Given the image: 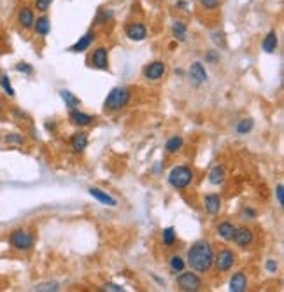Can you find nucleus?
<instances>
[{
    "instance_id": "a211bd4d",
    "label": "nucleus",
    "mask_w": 284,
    "mask_h": 292,
    "mask_svg": "<svg viewBox=\"0 0 284 292\" xmlns=\"http://www.w3.org/2000/svg\"><path fill=\"white\" fill-rule=\"evenodd\" d=\"M89 194H91L97 201H100L102 205H107V207H116V205H118L113 196H109L106 191L99 189V187H91V189H89Z\"/></svg>"
},
{
    "instance_id": "a878e982",
    "label": "nucleus",
    "mask_w": 284,
    "mask_h": 292,
    "mask_svg": "<svg viewBox=\"0 0 284 292\" xmlns=\"http://www.w3.org/2000/svg\"><path fill=\"white\" fill-rule=\"evenodd\" d=\"M4 140H6V144H9V145H23L25 144V137L20 133H7L6 137H4Z\"/></svg>"
},
{
    "instance_id": "9b49d317",
    "label": "nucleus",
    "mask_w": 284,
    "mask_h": 292,
    "mask_svg": "<svg viewBox=\"0 0 284 292\" xmlns=\"http://www.w3.org/2000/svg\"><path fill=\"white\" fill-rule=\"evenodd\" d=\"M231 240H233L241 249H246V247H249L253 243L255 235H253V231L249 229V227H235V233Z\"/></svg>"
},
{
    "instance_id": "f8f14e48",
    "label": "nucleus",
    "mask_w": 284,
    "mask_h": 292,
    "mask_svg": "<svg viewBox=\"0 0 284 292\" xmlns=\"http://www.w3.org/2000/svg\"><path fill=\"white\" fill-rule=\"evenodd\" d=\"M18 23L23 30H32L33 23H35V14H33V9L28 6L20 7L18 11Z\"/></svg>"
},
{
    "instance_id": "393cba45",
    "label": "nucleus",
    "mask_w": 284,
    "mask_h": 292,
    "mask_svg": "<svg viewBox=\"0 0 284 292\" xmlns=\"http://www.w3.org/2000/svg\"><path fill=\"white\" fill-rule=\"evenodd\" d=\"M60 96H62V100L63 102H65V105L70 108V110H72V108H76V107H79V98H77V96H74L72 93L70 91H67V89H62V91H60Z\"/></svg>"
},
{
    "instance_id": "0eeeda50",
    "label": "nucleus",
    "mask_w": 284,
    "mask_h": 292,
    "mask_svg": "<svg viewBox=\"0 0 284 292\" xmlns=\"http://www.w3.org/2000/svg\"><path fill=\"white\" fill-rule=\"evenodd\" d=\"M165 72H167V67L163 62H151L142 70V74H144V77L148 81H160L165 76Z\"/></svg>"
},
{
    "instance_id": "f3484780",
    "label": "nucleus",
    "mask_w": 284,
    "mask_h": 292,
    "mask_svg": "<svg viewBox=\"0 0 284 292\" xmlns=\"http://www.w3.org/2000/svg\"><path fill=\"white\" fill-rule=\"evenodd\" d=\"M88 145V135L84 132H77L70 137V147H72L74 152H83Z\"/></svg>"
},
{
    "instance_id": "39448f33",
    "label": "nucleus",
    "mask_w": 284,
    "mask_h": 292,
    "mask_svg": "<svg viewBox=\"0 0 284 292\" xmlns=\"http://www.w3.org/2000/svg\"><path fill=\"white\" fill-rule=\"evenodd\" d=\"M177 285L181 287V290L197 292L202 287V280L199 275H195L192 271H181V275L177 276Z\"/></svg>"
},
{
    "instance_id": "dca6fc26",
    "label": "nucleus",
    "mask_w": 284,
    "mask_h": 292,
    "mask_svg": "<svg viewBox=\"0 0 284 292\" xmlns=\"http://www.w3.org/2000/svg\"><path fill=\"white\" fill-rule=\"evenodd\" d=\"M248 289V276L242 271L233 273V276L230 278V290L231 292H244Z\"/></svg>"
},
{
    "instance_id": "4468645a",
    "label": "nucleus",
    "mask_w": 284,
    "mask_h": 292,
    "mask_svg": "<svg viewBox=\"0 0 284 292\" xmlns=\"http://www.w3.org/2000/svg\"><path fill=\"white\" fill-rule=\"evenodd\" d=\"M69 121L72 123L74 126H79V128H83V126H89L93 121H95V118L89 114H86V112H81L77 110V108H72L69 114Z\"/></svg>"
},
{
    "instance_id": "aec40b11",
    "label": "nucleus",
    "mask_w": 284,
    "mask_h": 292,
    "mask_svg": "<svg viewBox=\"0 0 284 292\" xmlns=\"http://www.w3.org/2000/svg\"><path fill=\"white\" fill-rule=\"evenodd\" d=\"M277 46H279L277 33H275L274 30H272V32H268V33H267V37H265V39H263V42H261V47H263L265 53L272 54V53H275Z\"/></svg>"
},
{
    "instance_id": "b1692460",
    "label": "nucleus",
    "mask_w": 284,
    "mask_h": 292,
    "mask_svg": "<svg viewBox=\"0 0 284 292\" xmlns=\"http://www.w3.org/2000/svg\"><path fill=\"white\" fill-rule=\"evenodd\" d=\"M182 144H184L182 137L175 135V137H172V138H169V140H167V144H165V151L169 152V154H175V152H177L179 149L182 147Z\"/></svg>"
},
{
    "instance_id": "473e14b6",
    "label": "nucleus",
    "mask_w": 284,
    "mask_h": 292,
    "mask_svg": "<svg viewBox=\"0 0 284 292\" xmlns=\"http://www.w3.org/2000/svg\"><path fill=\"white\" fill-rule=\"evenodd\" d=\"M16 72H21V74H27V76H30V74L33 72V69H32V65H28V63H25V62H20V63H16Z\"/></svg>"
},
{
    "instance_id": "9d476101",
    "label": "nucleus",
    "mask_w": 284,
    "mask_h": 292,
    "mask_svg": "<svg viewBox=\"0 0 284 292\" xmlns=\"http://www.w3.org/2000/svg\"><path fill=\"white\" fill-rule=\"evenodd\" d=\"M125 33L130 40H133V42H142V40L148 37V28H146L142 23H128L125 28Z\"/></svg>"
},
{
    "instance_id": "ddd939ff",
    "label": "nucleus",
    "mask_w": 284,
    "mask_h": 292,
    "mask_svg": "<svg viewBox=\"0 0 284 292\" xmlns=\"http://www.w3.org/2000/svg\"><path fill=\"white\" fill-rule=\"evenodd\" d=\"M221 196L216 193H211V194H205L204 198V208L207 213H211V215H216V213H219V210H221Z\"/></svg>"
},
{
    "instance_id": "20e7f679",
    "label": "nucleus",
    "mask_w": 284,
    "mask_h": 292,
    "mask_svg": "<svg viewBox=\"0 0 284 292\" xmlns=\"http://www.w3.org/2000/svg\"><path fill=\"white\" fill-rule=\"evenodd\" d=\"M9 243L14 250L28 252V250L33 249V237L27 229H14L9 237Z\"/></svg>"
},
{
    "instance_id": "6ab92c4d",
    "label": "nucleus",
    "mask_w": 284,
    "mask_h": 292,
    "mask_svg": "<svg viewBox=\"0 0 284 292\" xmlns=\"http://www.w3.org/2000/svg\"><path fill=\"white\" fill-rule=\"evenodd\" d=\"M33 32L37 33V35L40 37H46L48 33L51 32V20L48 16H40L35 20V23H33Z\"/></svg>"
},
{
    "instance_id": "e433bc0d",
    "label": "nucleus",
    "mask_w": 284,
    "mask_h": 292,
    "mask_svg": "<svg viewBox=\"0 0 284 292\" xmlns=\"http://www.w3.org/2000/svg\"><path fill=\"white\" fill-rule=\"evenodd\" d=\"M255 217H256V212L253 210V208L246 207L244 210H242V219H255Z\"/></svg>"
},
{
    "instance_id": "f257e3e1",
    "label": "nucleus",
    "mask_w": 284,
    "mask_h": 292,
    "mask_svg": "<svg viewBox=\"0 0 284 292\" xmlns=\"http://www.w3.org/2000/svg\"><path fill=\"white\" fill-rule=\"evenodd\" d=\"M214 263V254H212V247L209 242L200 240L192 245L188 250V264L193 271L197 273H207L212 268Z\"/></svg>"
},
{
    "instance_id": "72a5a7b5",
    "label": "nucleus",
    "mask_w": 284,
    "mask_h": 292,
    "mask_svg": "<svg viewBox=\"0 0 284 292\" xmlns=\"http://www.w3.org/2000/svg\"><path fill=\"white\" fill-rule=\"evenodd\" d=\"M51 2H53V0H35V9L39 11V13H46L51 7Z\"/></svg>"
},
{
    "instance_id": "ea45409f",
    "label": "nucleus",
    "mask_w": 284,
    "mask_h": 292,
    "mask_svg": "<svg viewBox=\"0 0 284 292\" xmlns=\"http://www.w3.org/2000/svg\"><path fill=\"white\" fill-rule=\"evenodd\" d=\"M106 290H111V292H121V290H123V287L114 285V283H107V285H106Z\"/></svg>"
},
{
    "instance_id": "bb28decb",
    "label": "nucleus",
    "mask_w": 284,
    "mask_h": 292,
    "mask_svg": "<svg viewBox=\"0 0 284 292\" xmlns=\"http://www.w3.org/2000/svg\"><path fill=\"white\" fill-rule=\"evenodd\" d=\"M162 238H163V245L172 247L175 243V229L174 227H165V229H163Z\"/></svg>"
},
{
    "instance_id": "423d86ee",
    "label": "nucleus",
    "mask_w": 284,
    "mask_h": 292,
    "mask_svg": "<svg viewBox=\"0 0 284 292\" xmlns=\"http://www.w3.org/2000/svg\"><path fill=\"white\" fill-rule=\"evenodd\" d=\"M212 264H214V266H216V269H218V271H221V273L230 271L231 266L235 264V254L231 252L230 249H223V250H219V252L216 254L214 263H212Z\"/></svg>"
},
{
    "instance_id": "2eb2a0df",
    "label": "nucleus",
    "mask_w": 284,
    "mask_h": 292,
    "mask_svg": "<svg viewBox=\"0 0 284 292\" xmlns=\"http://www.w3.org/2000/svg\"><path fill=\"white\" fill-rule=\"evenodd\" d=\"M93 40H95V32L84 33V35L79 37V40H77V42L70 47V51H72V53H84V51L89 49V46L93 44Z\"/></svg>"
},
{
    "instance_id": "4c0bfd02",
    "label": "nucleus",
    "mask_w": 284,
    "mask_h": 292,
    "mask_svg": "<svg viewBox=\"0 0 284 292\" xmlns=\"http://www.w3.org/2000/svg\"><path fill=\"white\" fill-rule=\"evenodd\" d=\"M267 271H270V273L277 271V263H275L274 259H268V261H267Z\"/></svg>"
},
{
    "instance_id": "c9c22d12",
    "label": "nucleus",
    "mask_w": 284,
    "mask_h": 292,
    "mask_svg": "<svg viewBox=\"0 0 284 292\" xmlns=\"http://www.w3.org/2000/svg\"><path fill=\"white\" fill-rule=\"evenodd\" d=\"M205 62L211 63V65L218 63L219 62V51H209V53L205 54Z\"/></svg>"
},
{
    "instance_id": "2f4dec72",
    "label": "nucleus",
    "mask_w": 284,
    "mask_h": 292,
    "mask_svg": "<svg viewBox=\"0 0 284 292\" xmlns=\"http://www.w3.org/2000/svg\"><path fill=\"white\" fill-rule=\"evenodd\" d=\"M113 18V11H109V9H102L99 13V16H97V25H104V23H107V21Z\"/></svg>"
},
{
    "instance_id": "5701e85b",
    "label": "nucleus",
    "mask_w": 284,
    "mask_h": 292,
    "mask_svg": "<svg viewBox=\"0 0 284 292\" xmlns=\"http://www.w3.org/2000/svg\"><path fill=\"white\" fill-rule=\"evenodd\" d=\"M172 35H174V39L179 40V42H184L186 35H188L186 25L182 23V21H174V25H172Z\"/></svg>"
},
{
    "instance_id": "7ed1b4c3",
    "label": "nucleus",
    "mask_w": 284,
    "mask_h": 292,
    "mask_svg": "<svg viewBox=\"0 0 284 292\" xmlns=\"http://www.w3.org/2000/svg\"><path fill=\"white\" fill-rule=\"evenodd\" d=\"M193 177H195V173H193L192 168L175 166L172 168V171L169 173V184L174 189H186L193 182Z\"/></svg>"
},
{
    "instance_id": "f704fd0d",
    "label": "nucleus",
    "mask_w": 284,
    "mask_h": 292,
    "mask_svg": "<svg viewBox=\"0 0 284 292\" xmlns=\"http://www.w3.org/2000/svg\"><path fill=\"white\" fill-rule=\"evenodd\" d=\"M200 6L207 11H214V9H218L219 0H200Z\"/></svg>"
},
{
    "instance_id": "a19ab883",
    "label": "nucleus",
    "mask_w": 284,
    "mask_h": 292,
    "mask_svg": "<svg viewBox=\"0 0 284 292\" xmlns=\"http://www.w3.org/2000/svg\"><path fill=\"white\" fill-rule=\"evenodd\" d=\"M0 76H2V74H0Z\"/></svg>"
},
{
    "instance_id": "1a4fd4ad",
    "label": "nucleus",
    "mask_w": 284,
    "mask_h": 292,
    "mask_svg": "<svg viewBox=\"0 0 284 292\" xmlns=\"http://www.w3.org/2000/svg\"><path fill=\"white\" fill-rule=\"evenodd\" d=\"M89 63H91L93 69H99V70H107L109 69V53L104 46L97 47L93 51L91 58H89Z\"/></svg>"
},
{
    "instance_id": "cd10ccee",
    "label": "nucleus",
    "mask_w": 284,
    "mask_h": 292,
    "mask_svg": "<svg viewBox=\"0 0 284 292\" xmlns=\"http://www.w3.org/2000/svg\"><path fill=\"white\" fill-rule=\"evenodd\" d=\"M235 130H237L239 135H248L253 130V119H242Z\"/></svg>"
},
{
    "instance_id": "f03ea898",
    "label": "nucleus",
    "mask_w": 284,
    "mask_h": 292,
    "mask_svg": "<svg viewBox=\"0 0 284 292\" xmlns=\"http://www.w3.org/2000/svg\"><path fill=\"white\" fill-rule=\"evenodd\" d=\"M130 96H132V93H130L128 88H114L113 91L107 95L106 102H104V107H106V110H121L123 107H126V103L130 102Z\"/></svg>"
},
{
    "instance_id": "c756f323",
    "label": "nucleus",
    "mask_w": 284,
    "mask_h": 292,
    "mask_svg": "<svg viewBox=\"0 0 284 292\" xmlns=\"http://www.w3.org/2000/svg\"><path fill=\"white\" fill-rule=\"evenodd\" d=\"M33 290H39V292H57L60 290V285L57 282H46V283H39V285H35V289Z\"/></svg>"
},
{
    "instance_id": "412c9836",
    "label": "nucleus",
    "mask_w": 284,
    "mask_h": 292,
    "mask_svg": "<svg viewBox=\"0 0 284 292\" xmlns=\"http://www.w3.org/2000/svg\"><path fill=\"white\" fill-rule=\"evenodd\" d=\"M235 224L233 222H228V220H225V222H221L218 226V235L221 237L225 242H231V238H233V233H235Z\"/></svg>"
},
{
    "instance_id": "58836bf2",
    "label": "nucleus",
    "mask_w": 284,
    "mask_h": 292,
    "mask_svg": "<svg viewBox=\"0 0 284 292\" xmlns=\"http://www.w3.org/2000/svg\"><path fill=\"white\" fill-rule=\"evenodd\" d=\"M282 191H284L282 184H279V186H277V191H275V193H277V201H279V205H282V203H284V200H282Z\"/></svg>"
},
{
    "instance_id": "4be33fe9",
    "label": "nucleus",
    "mask_w": 284,
    "mask_h": 292,
    "mask_svg": "<svg viewBox=\"0 0 284 292\" xmlns=\"http://www.w3.org/2000/svg\"><path fill=\"white\" fill-rule=\"evenodd\" d=\"M225 177H226L225 168L218 164V166L212 168L211 173H209V182H211L212 186H219V184H223V182H225Z\"/></svg>"
},
{
    "instance_id": "7c9ffc66",
    "label": "nucleus",
    "mask_w": 284,
    "mask_h": 292,
    "mask_svg": "<svg viewBox=\"0 0 284 292\" xmlns=\"http://www.w3.org/2000/svg\"><path fill=\"white\" fill-rule=\"evenodd\" d=\"M0 86H2V89L6 91L7 96H11V98H13V96H14V88L11 86L9 76H0Z\"/></svg>"
},
{
    "instance_id": "6e6552de",
    "label": "nucleus",
    "mask_w": 284,
    "mask_h": 292,
    "mask_svg": "<svg viewBox=\"0 0 284 292\" xmlns=\"http://www.w3.org/2000/svg\"><path fill=\"white\" fill-rule=\"evenodd\" d=\"M188 77L193 86H202L204 82H207V70L200 62H193L188 70Z\"/></svg>"
},
{
    "instance_id": "c85d7f7f",
    "label": "nucleus",
    "mask_w": 284,
    "mask_h": 292,
    "mask_svg": "<svg viewBox=\"0 0 284 292\" xmlns=\"http://www.w3.org/2000/svg\"><path fill=\"white\" fill-rule=\"evenodd\" d=\"M170 269H172L174 273H181L182 269H184V261H182V257L172 256V257H170Z\"/></svg>"
}]
</instances>
